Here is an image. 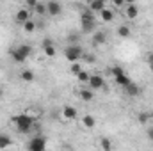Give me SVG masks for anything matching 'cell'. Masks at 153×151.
Wrapping results in <instances>:
<instances>
[{"mask_svg": "<svg viewBox=\"0 0 153 151\" xmlns=\"http://www.w3.org/2000/svg\"><path fill=\"white\" fill-rule=\"evenodd\" d=\"M123 91H125V94L130 96V98H135V96L141 94V87H139L135 82H128V84L123 87Z\"/></svg>", "mask_w": 153, "mask_h": 151, "instance_id": "obj_7", "label": "cell"}, {"mask_svg": "<svg viewBox=\"0 0 153 151\" xmlns=\"http://www.w3.org/2000/svg\"><path fill=\"white\" fill-rule=\"evenodd\" d=\"M13 142H11V139L7 137V135H4V133H0V150H5V148H9Z\"/></svg>", "mask_w": 153, "mask_h": 151, "instance_id": "obj_23", "label": "cell"}, {"mask_svg": "<svg viewBox=\"0 0 153 151\" xmlns=\"http://www.w3.org/2000/svg\"><path fill=\"white\" fill-rule=\"evenodd\" d=\"M34 13H36V14H39V16L46 14V4H41V2H38V4H36V7H34Z\"/></svg>", "mask_w": 153, "mask_h": 151, "instance_id": "obj_24", "label": "cell"}, {"mask_svg": "<svg viewBox=\"0 0 153 151\" xmlns=\"http://www.w3.org/2000/svg\"><path fill=\"white\" fill-rule=\"evenodd\" d=\"M111 73H112V76H116V75H121V73H125V70H123L121 66H112V68H111Z\"/></svg>", "mask_w": 153, "mask_h": 151, "instance_id": "obj_28", "label": "cell"}, {"mask_svg": "<svg viewBox=\"0 0 153 151\" xmlns=\"http://www.w3.org/2000/svg\"><path fill=\"white\" fill-rule=\"evenodd\" d=\"M16 50H18L23 57H27V59H29V57L32 55V52H34L30 44H20V46H16Z\"/></svg>", "mask_w": 153, "mask_h": 151, "instance_id": "obj_17", "label": "cell"}, {"mask_svg": "<svg viewBox=\"0 0 153 151\" xmlns=\"http://www.w3.org/2000/svg\"><path fill=\"white\" fill-rule=\"evenodd\" d=\"M100 148L105 150V151H111L112 150V142H111L109 139H102V141H100Z\"/></svg>", "mask_w": 153, "mask_h": 151, "instance_id": "obj_26", "label": "cell"}, {"mask_svg": "<svg viewBox=\"0 0 153 151\" xmlns=\"http://www.w3.org/2000/svg\"><path fill=\"white\" fill-rule=\"evenodd\" d=\"M80 29L84 34H93L96 30V18L91 9H85L80 16Z\"/></svg>", "mask_w": 153, "mask_h": 151, "instance_id": "obj_2", "label": "cell"}, {"mask_svg": "<svg viewBox=\"0 0 153 151\" xmlns=\"http://www.w3.org/2000/svg\"><path fill=\"white\" fill-rule=\"evenodd\" d=\"M2 96H4V89L0 87V98H2Z\"/></svg>", "mask_w": 153, "mask_h": 151, "instance_id": "obj_36", "label": "cell"}, {"mask_svg": "<svg viewBox=\"0 0 153 151\" xmlns=\"http://www.w3.org/2000/svg\"><path fill=\"white\" fill-rule=\"evenodd\" d=\"M16 23H20V25H23L27 20H30V11H29V7H25V9H20L18 13H16Z\"/></svg>", "mask_w": 153, "mask_h": 151, "instance_id": "obj_11", "label": "cell"}, {"mask_svg": "<svg viewBox=\"0 0 153 151\" xmlns=\"http://www.w3.org/2000/svg\"><path fill=\"white\" fill-rule=\"evenodd\" d=\"M91 39H93V44H94V46H100V44H105V43H107V34H105V32H100V30H98V32L94 30Z\"/></svg>", "mask_w": 153, "mask_h": 151, "instance_id": "obj_12", "label": "cell"}, {"mask_svg": "<svg viewBox=\"0 0 153 151\" xmlns=\"http://www.w3.org/2000/svg\"><path fill=\"white\" fill-rule=\"evenodd\" d=\"M125 4H135V0H125Z\"/></svg>", "mask_w": 153, "mask_h": 151, "instance_id": "obj_35", "label": "cell"}, {"mask_svg": "<svg viewBox=\"0 0 153 151\" xmlns=\"http://www.w3.org/2000/svg\"><path fill=\"white\" fill-rule=\"evenodd\" d=\"M62 13V5L59 0H48L46 2V14L50 16H59Z\"/></svg>", "mask_w": 153, "mask_h": 151, "instance_id": "obj_6", "label": "cell"}, {"mask_svg": "<svg viewBox=\"0 0 153 151\" xmlns=\"http://www.w3.org/2000/svg\"><path fill=\"white\" fill-rule=\"evenodd\" d=\"M78 96H80V100H82V101H93L94 93H93V89H91V87H85V89H80V91H78Z\"/></svg>", "mask_w": 153, "mask_h": 151, "instance_id": "obj_13", "label": "cell"}, {"mask_svg": "<svg viewBox=\"0 0 153 151\" xmlns=\"http://www.w3.org/2000/svg\"><path fill=\"white\" fill-rule=\"evenodd\" d=\"M112 4H114L116 7H119V9H123L126 4H125V0H112Z\"/></svg>", "mask_w": 153, "mask_h": 151, "instance_id": "obj_31", "label": "cell"}, {"mask_svg": "<svg viewBox=\"0 0 153 151\" xmlns=\"http://www.w3.org/2000/svg\"><path fill=\"white\" fill-rule=\"evenodd\" d=\"M68 41H70V44H75V43H78V41H80V38H78L76 34H73V32H71V34L68 36Z\"/></svg>", "mask_w": 153, "mask_h": 151, "instance_id": "obj_30", "label": "cell"}, {"mask_svg": "<svg viewBox=\"0 0 153 151\" xmlns=\"http://www.w3.org/2000/svg\"><path fill=\"white\" fill-rule=\"evenodd\" d=\"M116 32H117V36H119V38H123V39L130 38V34H132V30H130V27H126V25H119Z\"/></svg>", "mask_w": 153, "mask_h": 151, "instance_id": "obj_19", "label": "cell"}, {"mask_svg": "<svg viewBox=\"0 0 153 151\" xmlns=\"http://www.w3.org/2000/svg\"><path fill=\"white\" fill-rule=\"evenodd\" d=\"M146 135H148V139H150V141H153V124L146 128Z\"/></svg>", "mask_w": 153, "mask_h": 151, "instance_id": "obj_33", "label": "cell"}, {"mask_svg": "<svg viewBox=\"0 0 153 151\" xmlns=\"http://www.w3.org/2000/svg\"><path fill=\"white\" fill-rule=\"evenodd\" d=\"M114 82L117 84V85L125 87V85H126L128 82H132V80H130V76L126 75V73H121V75H116V76H114Z\"/></svg>", "mask_w": 153, "mask_h": 151, "instance_id": "obj_18", "label": "cell"}, {"mask_svg": "<svg viewBox=\"0 0 153 151\" xmlns=\"http://www.w3.org/2000/svg\"><path fill=\"white\" fill-rule=\"evenodd\" d=\"M105 2H107V0H105Z\"/></svg>", "mask_w": 153, "mask_h": 151, "instance_id": "obj_38", "label": "cell"}, {"mask_svg": "<svg viewBox=\"0 0 153 151\" xmlns=\"http://www.w3.org/2000/svg\"><path fill=\"white\" fill-rule=\"evenodd\" d=\"M76 80H78V82H82V84H87V80H89V73L82 70L80 73H76Z\"/></svg>", "mask_w": 153, "mask_h": 151, "instance_id": "obj_25", "label": "cell"}, {"mask_svg": "<svg viewBox=\"0 0 153 151\" xmlns=\"http://www.w3.org/2000/svg\"><path fill=\"white\" fill-rule=\"evenodd\" d=\"M82 59H85L87 62H96V55H93V53L89 55V53H85V52H84V55H82Z\"/></svg>", "mask_w": 153, "mask_h": 151, "instance_id": "obj_29", "label": "cell"}, {"mask_svg": "<svg viewBox=\"0 0 153 151\" xmlns=\"http://www.w3.org/2000/svg\"><path fill=\"white\" fill-rule=\"evenodd\" d=\"M100 18H102L105 23H109V21H112V20H114V11H112V9L103 7V9L100 11Z\"/></svg>", "mask_w": 153, "mask_h": 151, "instance_id": "obj_15", "label": "cell"}, {"mask_svg": "<svg viewBox=\"0 0 153 151\" xmlns=\"http://www.w3.org/2000/svg\"><path fill=\"white\" fill-rule=\"evenodd\" d=\"M76 109L75 107H71V105H66V107H62V117L66 119V121H75L76 119Z\"/></svg>", "mask_w": 153, "mask_h": 151, "instance_id": "obj_10", "label": "cell"}, {"mask_svg": "<svg viewBox=\"0 0 153 151\" xmlns=\"http://www.w3.org/2000/svg\"><path fill=\"white\" fill-rule=\"evenodd\" d=\"M23 30H25L27 34H32V32L36 30V23H34L32 20H27V21L23 23Z\"/></svg>", "mask_w": 153, "mask_h": 151, "instance_id": "obj_22", "label": "cell"}, {"mask_svg": "<svg viewBox=\"0 0 153 151\" xmlns=\"http://www.w3.org/2000/svg\"><path fill=\"white\" fill-rule=\"evenodd\" d=\"M45 148H46V141L41 135H34L29 141V144H27V150L29 151H45Z\"/></svg>", "mask_w": 153, "mask_h": 151, "instance_id": "obj_4", "label": "cell"}, {"mask_svg": "<svg viewBox=\"0 0 153 151\" xmlns=\"http://www.w3.org/2000/svg\"><path fill=\"white\" fill-rule=\"evenodd\" d=\"M146 61H148V64H152L153 62V52H150V53L146 55Z\"/></svg>", "mask_w": 153, "mask_h": 151, "instance_id": "obj_34", "label": "cell"}, {"mask_svg": "<svg viewBox=\"0 0 153 151\" xmlns=\"http://www.w3.org/2000/svg\"><path fill=\"white\" fill-rule=\"evenodd\" d=\"M20 80H23V82L30 84V82H34V80H36V75H34V71H30V70H23V71L20 73Z\"/></svg>", "mask_w": 153, "mask_h": 151, "instance_id": "obj_16", "label": "cell"}, {"mask_svg": "<svg viewBox=\"0 0 153 151\" xmlns=\"http://www.w3.org/2000/svg\"><path fill=\"white\" fill-rule=\"evenodd\" d=\"M25 4H27V7H29V9H34V7H36V4H38V0H25Z\"/></svg>", "mask_w": 153, "mask_h": 151, "instance_id": "obj_32", "label": "cell"}, {"mask_svg": "<svg viewBox=\"0 0 153 151\" xmlns=\"http://www.w3.org/2000/svg\"><path fill=\"white\" fill-rule=\"evenodd\" d=\"M70 70H71V73H73V75H76V73H80V71H82V66H80V62L76 61V62H71V68H70Z\"/></svg>", "mask_w": 153, "mask_h": 151, "instance_id": "obj_27", "label": "cell"}, {"mask_svg": "<svg viewBox=\"0 0 153 151\" xmlns=\"http://www.w3.org/2000/svg\"><path fill=\"white\" fill-rule=\"evenodd\" d=\"M11 123L14 124L18 133H32L34 124H36V117L30 112H23V114H18V115H13Z\"/></svg>", "mask_w": 153, "mask_h": 151, "instance_id": "obj_1", "label": "cell"}, {"mask_svg": "<svg viewBox=\"0 0 153 151\" xmlns=\"http://www.w3.org/2000/svg\"><path fill=\"white\" fill-rule=\"evenodd\" d=\"M82 55H84V48L75 43V44H70L66 50H64V57L70 61V62H76V61H80L82 59Z\"/></svg>", "mask_w": 153, "mask_h": 151, "instance_id": "obj_3", "label": "cell"}, {"mask_svg": "<svg viewBox=\"0 0 153 151\" xmlns=\"http://www.w3.org/2000/svg\"><path fill=\"white\" fill-rule=\"evenodd\" d=\"M87 87H91L93 91L103 89V87H105V78H103L102 75H89V80H87Z\"/></svg>", "mask_w": 153, "mask_h": 151, "instance_id": "obj_5", "label": "cell"}, {"mask_svg": "<svg viewBox=\"0 0 153 151\" xmlns=\"http://www.w3.org/2000/svg\"><path fill=\"white\" fill-rule=\"evenodd\" d=\"M137 121H139V124H148V123L152 121V114L141 112L139 115H137Z\"/></svg>", "mask_w": 153, "mask_h": 151, "instance_id": "obj_21", "label": "cell"}, {"mask_svg": "<svg viewBox=\"0 0 153 151\" xmlns=\"http://www.w3.org/2000/svg\"><path fill=\"white\" fill-rule=\"evenodd\" d=\"M148 66H150V70L153 71V62H152V64H148Z\"/></svg>", "mask_w": 153, "mask_h": 151, "instance_id": "obj_37", "label": "cell"}, {"mask_svg": "<svg viewBox=\"0 0 153 151\" xmlns=\"http://www.w3.org/2000/svg\"><path fill=\"white\" fill-rule=\"evenodd\" d=\"M103 7H105V0H89V7L87 9H91L93 13H100Z\"/></svg>", "mask_w": 153, "mask_h": 151, "instance_id": "obj_14", "label": "cell"}, {"mask_svg": "<svg viewBox=\"0 0 153 151\" xmlns=\"http://www.w3.org/2000/svg\"><path fill=\"white\" fill-rule=\"evenodd\" d=\"M82 124H84V128H94V124H96V119L93 117V115H84L82 117Z\"/></svg>", "mask_w": 153, "mask_h": 151, "instance_id": "obj_20", "label": "cell"}, {"mask_svg": "<svg viewBox=\"0 0 153 151\" xmlns=\"http://www.w3.org/2000/svg\"><path fill=\"white\" fill-rule=\"evenodd\" d=\"M125 16H126L128 20H135V18L139 16V7H137V4H126V5H125Z\"/></svg>", "mask_w": 153, "mask_h": 151, "instance_id": "obj_8", "label": "cell"}, {"mask_svg": "<svg viewBox=\"0 0 153 151\" xmlns=\"http://www.w3.org/2000/svg\"><path fill=\"white\" fill-rule=\"evenodd\" d=\"M43 52H45L46 57H53V55L57 53V50H55L52 39H45V41H43Z\"/></svg>", "mask_w": 153, "mask_h": 151, "instance_id": "obj_9", "label": "cell"}]
</instances>
